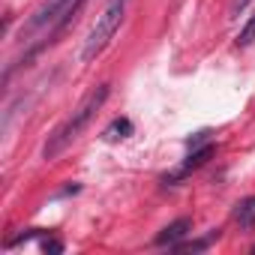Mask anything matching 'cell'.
Returning a JSON list of instances; mask_svg holds the SVG:
<instances>
[{
    "mask_svg": "<svg viewBox=\"0 0 255 255\" xmlns=\"http://www.w3.org/2000/svg\"><path fill=\"white\" fill-rule=\"evenodd\" d=\"M105 99H108V84L93 87V90L75 105V111H72L63 123L54 126V132L48 135V141H45V147H42V156H45V159H57V156H60V153L87 129V123L96 117V111L105 105Z\"/></svg>",
    "mask_w": 255,
    "mask_h": 255,
    "instance_id": "6da1fadb",
    "label": "cell"
},
{
    "mask_svg": "<svg viewBox=\"0 0 255 255\" xmlns=\"http://www.w3.org/2000/svg\"><path fill=\"white\" fill-rule=\"evenodd\" d=\"M126 9H129V0H108V3L102 6V12L96 15L93 27H90V33H87L84 45H81V60H84V63L96 60V57L108 48V42L117 36L120 24H123V18H126Z\"/></svg>",
    "mask_w": 255,
    "mask_h": 255,
    "instance_id": "7a4b0ae2",
    "label": "cell"
},
{
    "mask_svg": "<svg viewBox=\"0 0 255 255\" xmlns=\"http://www.w3.org/2000/svg\"><path fill=\"white\" fill-rule=\"evenodd\" d=\"M42 252H48V255H60V252H63V240H57V237H45V240H42Z\"/></svg>",
    "mask_w": 255,
    "mask_h": 255,
    "instance_id": "30bf717a",
    "label": "cell"
},
{
    "mask_svg": "<svg viewBox=\"0 0 255 255\" xmlns=\"http://www.w3.org/2000/svg\"><path fill=\"white\" fill-rule=\"evenodd\" d=\"M234 222H237L240 228H255V195L237 201V207H234Z\"/></svg>",
    "mask_w": 255,
    "mask_h": 255,
    "instance_id": "52a82bcc",
    "label": "cell"
},
{
    "mask_svg": "<svg viewBox=\"0 0 255 255\" xmlns=\"http://www.w3.org/2000/svg\"><path fill=\"white\" fill-rule=\"evenodd\" d=\"M132 132H135V126H132V120H129V117H114V120L105 126L102 138H105V141H126Z\"/></svg>",
    "mask_w": 255,
    "mask_h": 255,
    "instance_id": "8992f818",
    "label": "cell"
},
{
    "mask_svg": "<svg viewBox=\"0 0 255 255\" xmlns=\"http://www.w3.org/2000/svg\"><path fill=\"white\" fill-rule=\"evenodd\" d=\"M213 153H216V147H213V144H204V147H198V150H192V153L186 156V162H183V165H180V168H177V171H174L171 177H165V183H174V180H180V177H186L189 171H195V168H201V165H204V162H207V159H210Z\"/></svg>",
    "mask_w": 255,
    "mask_h": 255,
    "instance_id": "5b68a950",
    "label": "cell"
},
{
    "mask_svg": "<svg viewBox=\"0 0 255 255\" xmlns=\"http://www.w3.org/2000/svg\"><path fill=\"white\" fill-rule=\"evenodd\" d=\"M255 42V15H249V21L240 27V33H237V48H249Z\"/></svg>",
    "mask_w": 255,
    "mask_h": 255,
    "instance_id": "ba28073f",
    "label": "cell"
},
{
    "mask_svg": "<svg viewBox=\"0 0 255 255\" xmlns=\"http://www.w3.org/2000/svg\"><path fill=\"white\" fill-rule=\"evenodd\" d=\"M219 231H213V234H207L204 240H192V243H174L171 249H177V252H201V249H207L210 243H213V237H216Z\"/></svg>",
    "mask_w": 255,
    "mask_h": 255,
    "instance_id": "9c48e42d",
    "label": "cell"
},
{
    "mask_svg": "<svg viewBox=\"0 0 255 255\" xmlns=\"http://www.w3.org/2000/svg\"><path fill=\"white\" fill-rule=\"evenodd\" d=\"M252 255H255V246H252Z\"/></svg>",
    "mask_w": 255,
    "mask_h": 255,
    "instance_id": "7c38bea8",
    "label": "cell"
},
{
    "mask_svg": "<svg viewBox=\"0 0 255 255\" xmlns=\"http://www.w3.org/2000/svg\"><path fill=\"white\" fill-rule=\"evenodd\" d=\"M69 6H72V0H42V3L33 9V15L27 18V24L21 27V39H33V36L42 33V30L51 33ZM48 33H45V36H48Z\"/></svg>",
    "mask_w": 255,
    "mask_h": 255,
    "instance_id": "3957f363",
    "label": "cell"
},
{
    "mask_svg": "<svg viewBox=\"0 0 255 255\" xmlns=\"http://www.w3.org/2000/svg\"><path fill=\"white\" fill-rule=\"evenodd\" d=\"M189 231H192V219H189V216H180V219L168 222V225L156 234V240H153V243H156V246H168V249H171V246H174V243H180Z\"/></svg>",
    "mask_w": 255,
    "mask_h": 255,
    "instance_id": "277c9868",
    "label": "cell"
},
{
    "mask_svg": "<svg viewBox=\"0 0 255 255\" xmlns=\"http://www.w3.org/2000/svg\"><path fill=\"white\" fill-rule=\"evenodd\" d=\"M249 3H252V0H231V18H237Z\"/></svg>",
    "mask_w": 255,
    "mask_h": 255,
    "instance_id": "8fae6325",
    "label": "cell"
}]
</instances>
